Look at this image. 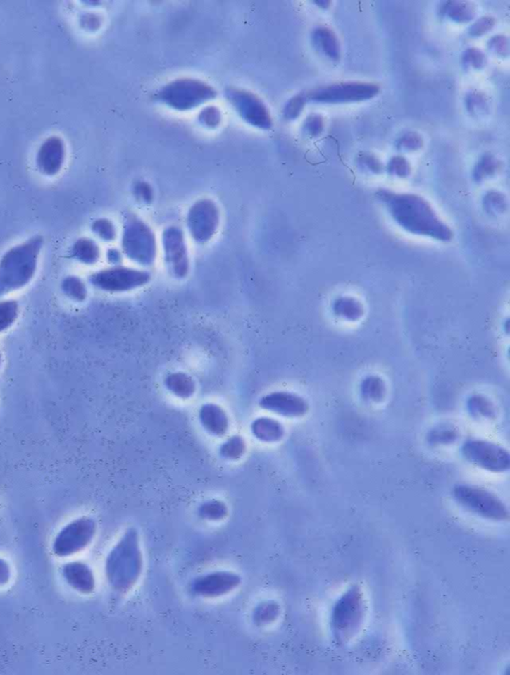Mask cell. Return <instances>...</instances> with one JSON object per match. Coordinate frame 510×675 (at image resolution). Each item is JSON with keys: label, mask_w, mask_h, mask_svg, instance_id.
<instances>
[{"label": "cell", "mask_w": 510, "mask_h": 675, "mask_svg": "<svg viewBox=\"0 0 510 675\" xmlns=\"http://www.w3.org/2000/svg\"><path fill=\"white\" fill-rule=\"evenodd\" d=\"M65 161L63 143L58 137H50L41 146L37 154L38 168L43 175L53 177L61 171Z\"/></svg>", "instance_id": "17"}, {"label": "cell", "mask_w": 510, "mask_h": 675, "mask_svg": "<svg viewBox=\"0 0 510 675\" xmlns=\"http://www.w3.org/2000/svg\"><path fill=\"white\" fill-rule=\"evenodd\" d=\"M225 94L226 100L232 104L235 112L244 122L264 131L271 129L273 117L266 103L259 96L252 92L237 88L226 89Z\"/></svg>", "instance_id": "11"}, {"label": "cell", "mask_w": 510, "mask_h": 675, "mask_svg": "<svg viewBox=\"0 0 510 675\" xmlns=\"http://www.w3.org/2000/svg\"><path fill=\"white\" fill-rule=\"evenodd\" d=\"M423 144L422 137L415 132H409L398 141V149L404 151H417Z\"/></svg>", "instance_id": "36"}, {"label": "cell", "mask_w": 510, "mask_h": 675, "mask_svg": "<svg viewBox=\"0 0 510 675\" xmlns=\"http://www.w3.org/2000/svg\"><path fill=\"white\" fill-rule=\"evenodd\" d=\"M1 361H2V356H1V352H0V366H1Z\"/></svg>", "instance_id": "47"}, {"label": "cell", "mask_w": 510, "mask_h": 675, "mask_svg": "<svg viewBox=\"0 0 510 675\" xmlns=\"http://www.w3.org/2000/svg\"><path fill=\"white\" fill-rule=\"evenodd\" d=\"M463 63L464 67H468V68L483 69L487 65V57H485V53L478 49V48H468L464 52Z\"/></svg>", "instance_id": "32"}, {"label": "cell", "mask_w": 510, "mask_h": 675, "mask_svg": "<svg viewBox=\"0 0 510 675\" xmlns=\"http://www.w3.org/2000/svg\"><path fill=\"white\" fill-rule=\"evenodd\" d=\"M61 291L67 298L75 302H83L88 295L85 282L75 275H69L63 278L61 282Z\"/></svg>", "instance_id": "25"}, {"label": "cell", "mask_w": 510, "mask_h": 675, "mask_svg": "<svg viewBox=\"0 0 510 675\" xmlns=\"http://www.w3.org/2000/svg\"><path fill=\"white\" fill-rule=\"evenodd\" d=\"M65 577L71 586L83 593H89L94 588L93 574L83 564H70L65 568Z\"/></svg>", "instance_id": "23"}, {"label": "cell", "mask_w": 510, "mask_h": 675, "mask_svg": "<svg viewBox=\"0 0 510 675\" xmlns=\"http://www.w3.org/2000/svg\"><path fill=\"white\" fill-rule=\"evenodd\" d=\"M361 392H362L363 397L367 401H380L385 395L384 382L382 378L378 377L365 378L361 385Z\"/></svg>", "instance_id": "28"}, {"label": "cell", "mask_w": 510, "mask_h": 675, "mask_svg": "<svg viewBox=\"0 0 510 675\" xmlns=\"http://www.w3.org/2000/svg\"><path fill=\"white\" fill-rule=\"evenodd\" d=\"M19 315L18 301L12 299L0 300V333L6 332L13 326Z\"/></svg>", "instance_id": "26"}, {"label": "cell", "mask_w": 510, "mask_h": 675, "mask_svg": "<svg viewBox=\"0 0 510 675\" xmlns=\"http://www.w3.org/2000/svg\"><path fill=\"white\" fill-rule=\"evenodd\" d=\"M220 209L211 199L194 202L187 213V225L192 240L199 243L209 242L220 226Z\"/></svg>", "instance_id": "12"}, {"label": "cell", "mask_w": 510, "mask_h": 675, "mask_svg": "<svg viewBox=\"0 0 510 675\" xmlns=\"http://www.w3.org/2000/svg\"><path fill=\"white\" fill-rule=\"evenodd\" d=\"M245 452V441L240 435H232L221 445L220 453L221 457L228 460H237L244 455Z\"/></svg>", "instance_id": "27"}, {"label": "cell", "mask_w": 510, "mask_h": 675, "mask_svg": "<svg viewBox=\"0 0 510 675\" xmlns=\"http://www.w3.org/2000/svg\"><path fill=\"white\" fill-rule=\"evenodd\" d=\"M495 166H497L495 159L490 156H485L480 165H478V170H476L478 177L481 178L483 177V175H488L490 173H492L493 171L495 170Z\"/></svg>", "instance_id": "42"}, {"label": "cell", "mask_w": 510, "mask_h": 675, "mask_svg": "<svg viewBox=\"0 0 510 675\" xmlns=\"http://www.w3.org/2000/svg\"><path fill=\"white\" fill-rule=\"evenodd\" d=\"M495 24V19L490 18V16H483V18H480L471 26L470 29H468V33H470V35L473 36V37H480V36L487 33L488 31L492 30Z\"/></svg>", "instance_id": "39"}, {"label": "cell", "mask_w": 510, "mask_h": 675, "mask_svg": "<svg viewBox=\"0 0 510 675\" xmlns=\"http://www.w3.org/2000/svg\"><path fill=\"white\" fill-rule=\"evenodd\" d=\"M466 462L492 473H504L510 467L509 450L502 445L483 440H468L461 447Z\"/></svg>", "instance_id": "10"}, {"label": "cell", "mask_w": 510, "mask_h": 675, "mask_svg": "<svg viewBox=\"0 0 510 675\" xmlns=\"http://www.w3.org/2000/svg\"><path fill=\"white\" fill-rule=\"evenodd\" d=\"M279 614V607L275 602H264L263 607H259L255 612V619L259 621L268 623L278 618Z\"/></svg>", "instance_id": "40"}, {"label": "cell", "mask_w": 510, "mask_h": 675, "mask_svg": "<svg viewBox=\"0 0 510 675\" xmlns=\"http://www.w3.org/2000/svg\"><path fill=\"white\" fill-rule=\"evenodd\" d=\"M70 256L79 264L94 265L97 264L99 259H100V247L91 238H79L72 245L71 249H70Z\"/></svg>", "instance_id": "22"}, {"label": "cell", "mask_w": 510, "mask_h": 675, "mask_svg": "<svg viewBox=\"0 0 510 675\" xmlns=\"http://www.w3.org/2000/svg\"><path fill=\"white\" fill-rule=\"evenodd\" d=\"M216 97V91L213 86L194 78L175 79L158 89L156 94V100L179 112L196 109Z\"/></svg>", "instance_id": "4"}, {"label": "cell", "mask_w": 510, "mask_h": 675, "mask_svg": "<svg viewBox=\"0 0 510 675\" xmlns=\"http://www.w3.org/2000/svg\"><path fill=\"white\" fill-rule=\"evenodd\" d=\"M123 252L137 264L149 266L157 256V241L153 230L142 219L131 216L123 229Z\"/></svg>", "instance_id": "7"}, {"label": "cell", "mask_w": 510, "mask_h": 675, "mask_svg": "<svg viewBox=\"0 0 510 675\" xmlns=\"http://www.w3.org/2000/svg\"><path fill=\"white\" fill-rule=\"evenodd\" d=\"M466 106L470 114L483 115L487 110V99L480 92H468L466 97Z\"/></svg>", "instance_id": "30"}, {"label": "cell", "mask_w": 510, "mask_h": 675, "mask_svg": "<svg viewBox=\"0 0 510 675\" xmlns=\"http://www.w3.org/2000/svg\"><path fill=\"white\" fill-rule=\"evenodd\" d=\"M8 578V568L4 562L0 561V583L6 582Z\"/></svg>", "instance_id": "45"}, {"label": "cell", "mask_w": 510, "mask_h": 675, "mask_svg": "<svg viewBox=\"0 0 510 675\" xmlns=\"http://www.w3.org/2000/svg\"><path fill=\"white\" fill-rule=\"evenodd\" d=\"M441 12L454 23H470L475 16V6L471 2L447 1L441 7Z\"/></svg>", "instance_id": "24"}, {"label": "cell", "mask_w": 510, "mask_h": 675, "mask_svg": "<svg viewBox=\"0 0 510 675\" xmlns=\"http://www.w3.org/2000/svg\"><path fill=\"white\" fill-rule=\"evenodd\" d=\"M314 4L324 9H327L331 6L330 1H314Z\"/></svg>", "instance_id": "46"}, {"label": "cell", "mask_w": 510, "mask_h": 675, "mask_svg": "<svg viewBox=\"0 0 510 675\" xmlns=\"http://www.w3.org/2000/svg\"><path fill=\"white\" fill-rule=\"evenodd\" d=\"M306 101L305 94H299V95H296L294 97L291 98L287 104H286L285 110H283V115H285L286 119H297V118L301 115Z\"/></svg>", "instance_id": "33"}, {"label": "cell", "mask_w": 510, "mask_h": 675, "mask_svg": "<svg viewBox=\"0 0 510 675\" xmlns=\"http://www.w3.org/2000/svg\"><path fill=\"white\" fill-rule=\"evenodd\" d=\"M165 261L170 273L177 278H184L189 273V252L182 229L170 226L162 235Z\"/></svg>", "instance_id": "13"}, {"label": "cell", "mask_w": 510, "mask_h": 675, "mask_svg": "<svg viewBox=\"0 0 510 675\" xmlns=\"http://www.w3.org/2000/svg\"><path fill=\"white\" fill-rule=\"evenodd\" d=\"M488 48H490V51L495 53L500 57H509V38L502 35L493 36L492 39L488 41Z\"/></svg>", "instance_id": "38"}, {"label": "cell", "mask_w": 510, "mask_h": 675, "mask_svg": "<svg viewBox=\"0 0 510 675\" xmlns=\"http://www.w3.org/2000/svg\"><path fill=\"white\" fill-rule=\"evenodd\" d=\"M378 195L386 204L392 218L405 230L437 240H451V229L442 223L429 202L423 197L411 194H394L385 190L379 192Z\"/></svg>", "instance_id": "1"}, {"label": "cell", "mask_w": 510, "mask_h": 675, "mask_svg": "<svg viewBox=\"0 0 510 675\" xmlns=\"http://www.w3.org/2000/svg\"><path fill=\"white\" fill-rule=\"evenodd\" d=\"M92 231L106 242H110L116 237V228L112 221L107 218H100L94 221L92 224Z\"/></svg>", "instance_id": "31"}, {"label": "cell", "mask_w": 510, "mask_h": 675, "mask_svg": "<svg viewBox=\"0 0 510 675\" xmlns=\"http://www.w3.org/2000/svg\"><path fill=\"white\" fill-rule=\"evenodd\" d=\"M380 87L365 82H344L319 87L305 94L307 101L320 104H346L364 102L376 97Z\"/></svg>", "instance_id": "8"}, {"label": "cell", "mask_w": 510, "mask_h": 675, "mask_svg": "<svg viewBox=\"0 0 510 675\" xmlns=\"http://www.w3.org/2000/svg\"><path fill=\"white\" fill-rule=\"evenodd\" d=\"M201 426L209 435L223 438L230 429V419L225 409L213 402H206L199 411Z\"/></svg>", "instance_id": "18"}, {"label": "cell", "mask_w": 510, "mask_h": 675, "mask_svg": "<svg viewBox=\"0 0 510 675\" xmlns=\"http://www.w3.org/2000/svg\"><path fill=\"white\" fill-rule=\"evenodd\" d=\"M136 530H128L107 560L108 578L118 590L131 589L141 575L142 554Z\"/></svg>", "instance_id": "3"}, {"label": "cell", "mask_w": 510, "mask_h": 675, "mask_svg": "<svg viewBox=\"0 0 510 675\" xmlns=\"http://www.w3.org/2000/svg\"><path fill=\"white\" fill-rule=\"evenodd\" d=\"M151 275L145 270L116 266L99 270L89 276V281L99 290L109 293H122L145 286Z\"/></svg>", "instance_id": "9"}, {"label": "cell", "mask_w": 510, "mask_h": 675, "mask_svg": "<svg viewBox=\"0 0 510 675\" xmlns=\"http://www.w3.org/2000/svg\"><path fill=\"white\" fill-rule=\"evenodd\" d=\"M165 387L170 394L182 400L191 399L196 392V383L186 373H168L165 378Z\"/></svg>", "instance_id": "21"}, {"label": "cell", "mask_w": 510, "mask_h": 675, "mask_svg": "<svg viewBox=\"0 0 510 675\" xmlns=\"http://www.w3.org/2000/svg\"><path fill=\"white\" fill-rule=\"evenodd\" d=\"M303 131L307 136L316 137L324 131V120L320 114H310L303 125Z\"/></svg>", "instance_id": "35"}, {"label": "cell", "mask_w": 510, "mask_h": 675, "mask_svg": "<svg viewBox=\"0 0 510 675\" xmlns=\"http://www.w3.org/2000/svg\"><path fill=\"white\" fill-rule=\"evenodd\" d=\"M135 192H136V194L138 195L141 201L150 202L151 199H153V190H151L148 183L139 182L138 185H136Z\"/></svg>", "instance_id": "43"}, {"label": "cell", "mask_w": 510, "mask_h": 675, "mask_svg": "<svg viewBox=\"0 0 510 675\" xmlns=\"http://www.w3.org/2000/svg\"><path fill=\"white\" fill-rule=\"evenodd\" d=\"M389 171L390 173H394L398 177H406L410 173V166H409L408 161L402 158V156H394L390 161Z\"/></svg>", "instance_id": "41"}, {"label": "cell", "mask_w": 510, "mask_h": 675, "mask_svg": "<svg viewBox=\"0 0 510 675\" xmlns=\"http://www.w3.org/2000/svg\"><path fill=\"white\" fill-rule=\"evenodd\" d=\"M237 575L228 572H218L203 576L194 581L192 590L201 597H213L228 594L240 585Z\"/></svg>", "instance_id": "16"}, {"label": "cell", "mask_w": 510, "mask_h": 675, "mask_svg": "<svg viewBox=\"0 0 510 675\" xmlns=\"http://www.w3.org/2000/svg\"><path fill=\"white\" fill-rule=\"evenodd\" d=\"M199 514L204 519L221 520L228 515V507L221 501L211 500L201 505Z\"/></svg>", "instance_id": "29"}, {"label": "cell", "mask_w": 510, "mask_h": 675, "mask_svg": "<svg viewBox=\"0 0 510 675\" xmlns=\"http://www.w3.org/2000/svg\"><path fill=\"white\" fill-rule=\"evenodd\" d=\"M336 312L346 319L356 320L362 315V308L357 302L343 300L342 302H339L337 305Z\"/></svg>", "instance_id": "37"}, {"label": "cell", "mask_w": 510, "mask_h": 675, "mask_svg": "<svg viewBox=\"0 0 510 675\" xmlns=\"http://www.w3.org/2000/svg\"><path fill=\"white\" fill-rule=\"evenodd\" d=\"M107 258L111 264H118L121 261V254L115 249H111L107 253Z\"/></svg>", "instance_id": "44"}, {"label": "cell", "mask_w": 510, "mask_h": 675, "mask_svg": "<svg viewBox=\"0 0 510 675\" xmlns=\"http://www.w3.org/2000/svg\"><path fill=\"white\" fill-rule=\"evenodd\" d=\"M312 43L317 51L331 61H339L341 58V45L335 32L326 26L314 28L311 35Z\"/></svg>", "instance_id": "19"}, {"label": "cell", "mask_w": 510, "mask_h": 675, "mask_svg": "<svg viewBox=\"0 0 510 675\" xmlns=\"http://www.w3.org/2000/svg\"><path fill=\"white\" fill-rule=\"evenodd\" d=\"M365 618V602L358 586L349 588L336 602L331 614V628L337 643H349L359 633Z\"/></svg>", "instance_id": "5"}, {"label": "cell", "mask_w": 510, "mask_h": 675, "mask_svg": "<svg viewBox=\"0 0 510 675\" xmlns=\"http://www.w3.org/2000/svg\"><path fill=\"white\" fill-rule=\"evenodd\" d=\"M452 497L459 506L483 519L504 522L509 520L506 504L487 489L473 485H458L452 489Z\"/></svg>", "instance_id": "6"}, {"label": "cell", "mask_w": 510, "mask_h": 675, "mask_svg": "<svg viewBox=\"0 0 510 675\" xmlns=\"http://www.w3.org/2000/svg\"><path fill=\"white\" fill-rule=\"evenodd\" d=\"M95 530V522L89 518H81L70 523L55 541V552L62 556L75 553L91 541Z\"/></svg>", "instance_id": "15"}, {"label": "cell", "mask_w": 510, "mask_h": 675, "mask_svg": "<svg viewBox=\"0 0 510 675\" xmlns=\"http://www.w3.org/2000/svg\"><path fill=\"white\" fill-rule=\"evenodd\" d=\"M259 407L264 411L287 419L302 418L309 411V404L304 397L285 390H278L263 395L259 400Z\"/></svg>", "instance_id": "14"}, {"label": "cell", "mask_w": 510, "mask_h": 675, "mask_svg": "<svg viewBox=\"0 0 510 675\" xmlns=\"http://www.w3.org/2000/svg\"><path fill=\"white\" fill-rule=\"evenodd\" d=\"M44 245L42 236L35 235L6 250L0 258V298L21 290L35 278Z\"/></svg>", "instance_id": "2"}, {"label": "cell", "mask_w": 510, "mask_h": 675, "mask_svg": "<svg viewBox=\"0 0 510 675\" xmlns=\"http://www.w3.org/2000/svg\"><path fill=\"white\" fill-rule=\"evenodd\" d=\"M250 433L261 442L274 443L282 440L285 428L278 419L261 416L250 424Z\"/></svg>", "instance_id": "20"}, {"label": "cell", "mask_w": 510, "mask_h": 675, "mask_svg": "<svg viewBox=\"0 0 510 675\" xmlns=\"http://www.w3.org/2000/svg\"><path fill=\"white\" fill-rule=\"evenodd\" d=\"M221 119H223V116H221L220 110L216 106H208V107L204 108L199 115V123L203 124L204 126L209 128V129L218 127L221 123Z\"/></svg>", "instance_id": "34"}]
</instances>
